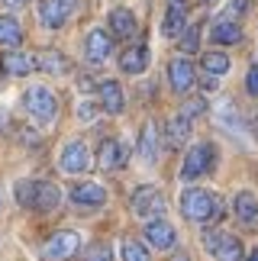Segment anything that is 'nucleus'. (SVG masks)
Here are the masks:
<instances>
[{"label":"nucleus","instance_id":"nucleus-15","mask_svg":"<svg viewBox=\"0 0 258 261\" xmlns=\"http://www.w3.org/2000/svg\"><path fill=\"white\" fill-rule=\"evenodd\" d=\"M39 68V55H29V52H7L4 55V71L10 74H29V71H36Z\"/></svg>","mask_w":258,"mask_h":261},{"label":"nucleus","instance_id":"nucleus-1","mask_svg":"<svg viewBox=\"0 0 258 261\" xmlns=\"http://www.w3.org/2000/svg\"><path fill=\"white\" fill-rule=\"evenodd\" d=\"M16 200L23 206H33L39 213H48L62 203V190L52 180H19L16 184Z\"/></svg>","mask_w":258,"mask_h":261},{"label":"nucleus","instance_id":"nucleus-7","mask_svg":"<svg viewBox=\"0 0 258 261\" xmlns=\"http://www.w3.org/2000/svg\"><path fill=\"white\" fill-rule=\"evenodd\" d=\"M78 248H81V236L78 232H55L52 239L45 242V258L48 261H65V258H71Z\"/></svg>","mask_w":258,"mask_h":261},{"label":"nucleus","instance_id":"nucleus-14","mask_svg":"<svg viewBox=\"0 0 258 261\" xmlns=\"http://www.w3.org/2000/svg\"><path fill=\"white\" fill-rule=\"evenodd\" d=\"M71 203L74 206H100V203H107V190L100 184H78L71 190Z\"/></svg>","mask_w":258,"mask_h":261},{"label":"nucleus","instance_id":"nucleus-29","mask_svg":"<svg viewBox=\"0 0 258 261\" xmlns=\"http://www.w3.org/2000/svg\"><path fill=\"white\" fill-rule=\"evenodd\" d=\"M197 45H200V26H187V33H184V39H181V48L184 52H197Z\"/></svg>","mask_w":258,"mask_h":261},{"label":"nucleus","instance_id":"nucleus-18","mask_svg":"<svg viewBox=\"0 0 258 261\" xmlns=\"http://www.w3.org/2000/svg\"><path fill=\"white\" fill-rule=\"evenodd\" d=\"M120 68L126 74H142L145 68H148V48L145 45H133V48H126L123 58H120Z\"/></svg>","mask_w":258,"mask_h":261},{"label":"nucleus","instance_id":"nucleus-12","mask_svg":"<svg viewBox=\"0 0 258 261\" xmlns=\"http://www.w3.org/2000/svg\"><path fill=\"white\" fill-rule=\"evenodd\" d=\"M126 158H129V148H126V142H120V139H107L100 145V168L104 171H120L126 165Z\"/></svg>","mask_w":258,"mask_h":261},{"label":"nucleus","instance_id":"nucleus-22","mask_svg":"<svg viewBox=\"0 0 258 261\" xmlns=\"http://www.w3.org/2000/svg\"><path fill=\"white\" fill-rule=\"evenodd\" d=\"M187 136H191V119L181 113V116H174L171 123H168V145H171V148H181Z\"/></svg>","mask_w":258,"mask_h":261},{"label":"nucleus","instance_id":"nucleus-23","mask_svg":"<svg viewBox=\"0 0 258 261\" xmlns=\"http://www.w3.org/2000/svg\"><path fill=\"white\" fill-rule=\"evenodd\" d=\"M242 39V29L229 23V19H220V23L213 26V42H220V45H236Z\"/></svg>","mask_w":258,"mask_h":261},{"label":"nucleus","instance_id":"nucleus-27","mask_svg":"<svg viewBox=\"0 0 258 261\" xmlns=\"http://www.w3.org/2000/svg\"><path fill=\"white\" fill-rule=\"evenodd\" d=\"M81 258L84 261H113V248H110V242H91L81 252Z\"/></svg>","mask_w":258,"mask_h":261},{"label":"nucleus","instance_id":"nucleus-11","mask_svg":"<svg viewBox=\"0 0 258 261\" xmlns=\"http://www.w3.org/2000/svg\"><path fill=\"white\" fill-rule=\"evenodd\" d=\"M168 81H171V90L174 94H187L194 87V65L187 58H174L168 65Z\"/></svg>","mask_w":258,"mask_h":261},{"label":"nucleus","instance_id":"nucleus-31","mask_svg":"<svg viewBox=\"0 0 258 261\" xmlns=\"http://www.w3.org/2000/svg\"><path fill=\"white\" fill-rule=\"evenodd\" d=\"M78 116H81L84 123H91V119L97 116V107L94 103H81V107H78Z\"/></svg>","mask_w":258,"mask_h":261},{"label":"nucleus","instance_id":"nucleus-19","mask_svg":"<svg viewBox=\"0 0 258 261\" xmlns=\"http://www.w3.org/2000/svg\"><path fill=\"white\" fill-rule=\"evenodd\" d=\"M139 158L145 165H152L158 158V126L155 123H145L142 126V139H139Z\"/></svg>","mask_w":258,"mask_h":261},{"label":"nucleus","instance_id":"nucleus-10","mask_svg":"<svg viewBox=\"0 0 258 261\" xmlns=\"http://www.w3.org/2000/svg\"><path fill=\"white\" fill-rule=\"evenodd\" d=\"M78 0H42L39 4V19L52 29V26H62L68 16H71V10H74Z\"/></svg>","mask_w":258,"mask_h":261},{"label":"nucleus","instance_id":"nucleus-4","mask_svg":"<svg viewBox=\"0 0 258 261\" xmlns=\"http://www.w3.org/2000/svg\"><path fill=\"white\" fill-rule=\"evenodd\" d=\"M203 248L216 261H242V242L236 236H229V232H207L203 236Z\"/></svg>","mask_w":258,"mask_h":261},{"label":"nucleus","instance_id":"nucleus-30","mask_svg":"<svg viewBox=\"0 0 258 261\" xmlns=\"http://www.w3.org/2000/svg\"><path fill=\"white\" fill-rule=\"evenodd\" d=\"M245 87H249V94H252V97H258V65H255V68H249V77H245Z\"/></svg>","mask_w":258,"mask_h":261},{"label":"nucleus","instance_id":"nucleus-37","mask_svg":"<svg viewBox=\"0 0 258 261\" xmlns=\"http://www.w3.org/2000/svg\"><path fill=\"white\" fill-rule=\"evenodd\" d=\"M255 133H258V116H255Z\"/></svg>","mask_w":258,"mask_h":261},{"label":"nucleus","instance_id":"nucleus-16","mask_svg":"<svg viewBox=\"0 0 258 261\" xmlns=\"http://www.w3.org/2000/svg\"><path fill=\"white\" fill-rule=\"evenodd\" d=\"M236 216L242 219L249 229H255L258 226V200H255V194L252 190H242V194H236Z\"/></svg>","mask_w":258,"mask_h":261},{"label":"nucleus","instance_id":"nucleus-3","mask_svg":"<svg viewBox=\"0 0 258 261\" xmlns=\"http://www.w3.org/2000/svg\"><path fill=\"white\" fill-rule=\"evenodd\" d=\"M23 103H26L29 116H33L36 123H52L55 113H58V100H55V94L48 87H29Z\"/></svg>","mask_w":258,"mask_h":261},{"label":"nucleus","instance_id":"nucleus-25","mask_svg":"<svg viewBox=\"0 0 258 261\" xmlns=\"http://www.w3.org/2000/svg\"><path fill=\"white\" fill-rule=\"evenodd\" d=\"M39 68L48 71V74H65L71 65H68V58L62 52H42V55H39Z\"/></svg>","mask_w":258,"mask_h":261},{"label":"nucleus","instance_id":"nucleus-21","mask_svg":"<svg viewBox=\"0 0 258 261\" xmlns=\"http://www.w3.org/2000/svg\"><path fill=\"white\" fill-rule=\"evenodd\" d=\"M19 42H23V29H19V23L13 16H0V45L16 48Z\"/></svg>","mask_w":258,"mask_h":261},{"label":"nucleus","instance_id":"nucleus-2","mask_svg":"<svg viewBox=\"0 0 258 261\" xmlns=\"http://www.w3.org/2000/svg\"><path fill=\"white\" fill-rule=\"evenodd\" d=\"M181 213L191 219V223H207V219H213L220 213V203H216V197L210 190H184L181 194Z\"/></svg>","mask_w":258,"mask_h":261},{"label":"nucleus","instance_id":"nucleus-20","mask_svg":"<svg viewBox=\"0 0 258 261\" xmlns=\"http://www.w3.org/2000/svg\"><path fill=\"white\" fill-rule=\"evenodd\" d=\"M100 107L107 110V113H123L126 100H123V87L116 81H104L100 84Z\"/></svg>","mask_w":258,"mask_h":261},{"label":"nucleus","instance_id":"nucleus-8","mask_svg":"<svg viewBox=\"0 0 258 261\" xmlns=\"http://www.w3.org/2000/svg\"><path fill=\"white\" fill-rule=\"evenodd\" d=\"M145 242L152 248H158V252H171L174 242H177V232L165 219H152V223H145Z\"/></svg>","mask_w":258,"mask_h":261},{"label":"nucleus","instance_id":"nucleus-36","mask_svg":"<svg viewBox=\"0 0 258 261\" xmlns=\"http://www.w3.org/2000/svg\"><path fill=\"white\" fill-rule=\"evenodd\" d=\"M249 261H258V248H255V252H252V255H249Z\"/></svg>","mask_w":258,"mask_h":261},{"label":"nucleus","instance_id":"nucleus-9","mask_svg":"<svg viewBox=\"0 0 258 261\" xmlns=\"http://www.w3.org/2000/svg\"><path fill=\"white\" fill-rule=\"evenodd\" d=\"M91 168V152H87L84 142H68L62 152V171L68 174H84Z\"/></svg>","mask_w":258,"mask_h":261},{"label":"nucleus","instance_id":"nucleus-28","mask_svg":"<svg viewBox=\"0 0 258 261\" xmlns=\"http://www.w3.org/2000/svg\"><path fill=\"white\" fill-rule=\"evenodd\" d=\"M120 252H123V261H148V248L142 242H136V239H126Z\"/></svg>","mask_w":258,"mask_h":261},{"label":"nucleus","instance_id":"nucleus-32","mask_svg":"<svg viewBox=\"0 0 258 261\" xmlns=\"http://www.w3.org/2000/svg\"><path fill=\"white\" fill-rule=\"evenodd\" d=\"M200 110H203V103H200V100H197V103H191V107H187V110H184V116H187V119H191V116H197V113H200Z\"/></svg>","mask_w":258,"mask_h":261},{"label":"nucleus","instance_id":"nucleus-26","mask_svg":"<svg viewBox=\"0 0 258 261\" xmlns=\"http://www.w3.org/2000/svg\"><path fill=\"white\" fill-rule=\"evenodd\" d=\"M203 68H207V74L220 77V74L229 71V58H226L223 52H207V55H203Z\"/></svg>","mask_w":258,"mask_h":261},{"label":"nucleus","instance_id":"nucleus-34","mask_svg":"<svg viewBox=\"0 0 258 261\" xmlns=\"http://www.w3.org/2000/svg\"><path fill=\"white\" fill-rule=\"evenodd\" d=\"M7 7H23V4H29V0H4Z\"/></svg>","mask_w":258,"mask_h":261},{"label":"nucleus","instance_id":"nucleus-33","mask_svg":"<svg viewBox=\"0 0 258 261\" xmlns=\"http://www.w3.org/2000/svg\"><path fill=\"white\" fill-rule=\"evenodd\" d=\"M203 90H207V94H210V90H216V77H210V74H207V81H203Z\"/></svg>","mask_w":258,"mask_h":261},{"label":"nucleus","instance_id":"nucleus-35","mask_svg":"<svg viewBox=\"0 0 258 261\" xmlns=\"http://www.w3.org/2000/svg\"><path fill=\"white\" fill-rule=\"evenodd\" d=\"M4 129H7V113L0 110V133H4Z\"/></svg>","mask_w":258,"mask_h":261},{"label":"nucleus","instance_id":"nucleus-13","mask_svg":"<svg viewBox=\"0 0 258 261\" xmlns=\"http://www.w3.org/2000/svg\"><path fill=\"white\" fill-rule=\"evenodd\" d=\"M110 48H113L110 36H107L104 29H94V33L87 36V45H84V52H87V62H91V65H104L107 58H110Z\"/></svg>","mask_w":258,"mask_h":261},{"label":"nucleus","instance_id":"nucleus-24","mask_svg":"<svg viewBox=\"0 0 258 261\" xmlns=\"http://www.w3.org/2000/svg\"><path fill=\"white\" fill-rule=\"evenodd\" d=\"M110 29L113 36H133L136 33V16L129 10H113L110 13Z\"/></svg>","mask_w":258,"mask_h":261},{"label":"nucleus","instance_id":"nucleus-6","mask_svg":"<svg viewBox=\"0 0 258 261\" xmlns=\"http://www.w3.org/2000/svg\"><path fill=\"white\" fill-rule=\"evenodd\" d=\"M133 213L136 216H162L165 213V200H162V190L145 184L133 194Z\"/></svg>","mask_w":258,"mask_h":261},{"label":"nucleus","instance_id":"nucleus-17","mask_svg":"<svg viewBox=\"0 0 258 261\" xmlns=\"http://www.w3.org/2000/svg\"><path fill=\"white\" fill-rule=\"evenodd\" d=\"M184 16H187V4H184V0H168V13H165L162 33H165L168 39H174V36L184 29Z\"/></svg>","mask_w":258,"mask_h":261},{"label":"nucleus","instance_id":"nucleus-5","mask_svg":"<svg viewBox=\"0 0 258 261\" xmlns=\"http://www.w3.org/2000/svg\"><path fill=\"white\" fill-rule=\"evenodd\" d=\"M213 168V148L210 145H194L191 152H187L184 165H181V180H197L203 177L207 171Z\"/></svg>","mask_w":258,"mask_h":261}]
</instances>
